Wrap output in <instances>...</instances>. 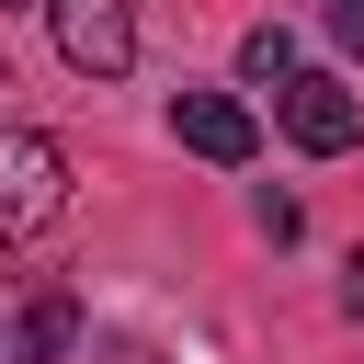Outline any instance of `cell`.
Instances as JSON below:
<instances>
[{"mask_svg":"<svg viewBox=\"0 0 364 364\" xmlns=\"http://www.w3.org/2000/svg\"><path fill=\"white\" fill-rule=\"evenodd\" d=\"M171 136H182L193 159H216V171H239V159L262 148V125H250V102H239V91H193V80L171 91Z\"/></svg>","mask_w":364,"mask_h":364,"instance_id":"277c9868","label":"cell"},{"mask_svg":"<svg viewBox=\"0 0 364 364\" xmlns=\"http://www.w3.org/2000/svg\"><path fill=\"white\" fill-rule=\"evenodd\" d=\"M0 11H23V0H0Z\"/></svg>","mask_w":364,"mask_h":364,"instance_id":"9c48e42d","label":"cell"},{"mask_svg":"<svg viewBox=\"0 0 364 364\" xmlns=\"http://www.w3.org/2000/svg\"><path fill=\"white\" fill-rule=\"evenodd\" d=\"M318 23H330L341 46H364V0H318Z\"/></svg>","mask_w":364,"mask_h":364,"instance_id":"52a82bcc","label":"cell"},{"mask_svg":"<svg viewBox=\"0 0 364 364\" xmlns=\"http://www.w3.org/2000/svg\"><path fill=\"white\" fill-rule=\"evenodd\" d=\"M273 114H284V136H296L307 159H341V148L364 136V102H353L330 68H296V80H273Z\"/></svg>","mask_w":364,"mask_h":364,"instance_id":"7a4b0ae2","label":"cell"},{"mask_svg":"<svg viewBox=\"0 0 364 364\" xmlns=\"http://www.w3.org/2000/svg\"><path fill=\"white\" fill-rule=\"evenodd\" d=\"M353 318H364V250H353Z\"/></svg>","mask_w":364,"mask_h":364,"instance_id":"ba28073f","label":"cell"},{"mask_svg":"<svg viewBox=\"0 0 364 364\" xmlns=\"http://www.w3.org/2000/svg\"><path fill=\"white\" fill-rule=\"evenodd\" d=\"M46 11H57V46H68L80 80H125L136 68V11L125 0H46Z\"/></svg>","mask_w":364,"mask_h":364,"instance_id":"3957f363","label":"cell"},{"mask_svg":"<svg viewBox=\"0 0 364 364\" xmlns=\"http://www.w3.org/2000/svg\"><path fill=\"white\" fill-rule=\"evenodd\" d=\"M239 80H262V91L296 80V34H284V23H250V34H239Z\"/></svg>","mask_w":364,"mask_h":364,"instance_id":"5b68a950","label":"cell"},{"mask_svg":"<svg viewBox=\"0 0 364 364\" xmlns=\"http://www.w3.org/2000/svg\"><path fill=\"white\" fill-rule=\"evenodd\" d=\"M57 205H68V148L34 136V125H11L0 136V239H34Z\"/></svg>","mask_w":364,"mask_h":364,"instance_id":"6da1fadb","label":"cell"},{"mask_svg":"<svg viewBox=\"0 0 364 364\" xmlns=\"http://www.w3.org/2000/svg\"><path fill=\"white\" fill-rule=\"evenodd\" d=\"M68 341H80V307H68V296H34V318H23V364H57Z\"/></svg>","mask_w":364,"mask_h":364,"instance_id":"8992f818","label":"cell"}]
</instances>
